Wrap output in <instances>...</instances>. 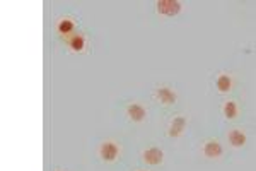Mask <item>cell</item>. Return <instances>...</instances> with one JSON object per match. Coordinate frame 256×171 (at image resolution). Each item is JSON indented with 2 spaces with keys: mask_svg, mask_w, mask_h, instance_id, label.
<instances>
[{
  "mask_svg": "<svg viewBox=\"0 0 256 171\" xmlns=\"http://www.w3.org/2000/svg\"><path fill=\"white\" fill-rule=\"evenodd\" d=\"M69 46L74 50V52H82L85 48V38L82 34H76L69 40Z\"/></svg>",
  "mask_w": 256,
  "mask_h": 171,
  "instance_id": "obj_9",
  "label": "cell"
},
{
  "mask_svg": "<svg viewBox=\"0 0 256 171\" xmlns=\"http://www.w3.org/2000/svg\"><path fill=\"white\" fill-rule=\"evenodd\" d=\"M156 98L161 101L163 104H166V106H169V104H174L176 103V92L172 91V89L169 87H159L156 91Z\"/></svg>",
  "mask_w": 256,
  "mask_h": 171,
  "instance_id": "obj_5",
  "label": "cell"
},
{
  "mask_svg": "<svg viewBox=\"0 0 256 171\" xmlns=\"http://www.w3.org/2000/svg\"><path fill=\"white\" fill-rule=\"evenodd\" d=\"M222 153H224V149L217 141H208L203 146V154L207 158H220Z\"/></svg>",
  "mask_w": 256,
  "mask_h": 171,
  "instance_id": "obj_7",
  "label": "cell"
},
{
  "mask_svg": "<svg viewBox=\"0 0 256 171\" xmlns=\"http://www.w3.org/2000/svg\"><path fill=\"white\" fill-rule=\"evenodd\" d=\"M181 9H183V3L178 2V0H159L157 2V10L163 15H168V17L178 15Z\"/></svg>",
  "mask_w": 256,
  "mask_h": 171,
  "instance_id": "obj_1",
  "label": "cell"
},
{
  "mask_svg": "<svg viewBox=\"0 0 256 171\" xmlns=\"http://www.w3.org/2000/svg\"><path fill=\"white\" fill-rule=\"evenodd\" d=\"M74 28H76V22H74L72 19H62L57 26V29L60 34H70L74 31Z\"/></svg>",
  "mask_w": 256,
  "mask_h": 171,
  "instance_id": "obj_11",
  "label": "cell"
},
{
  "mask_svg": "<svg viewBox=\"0 0 256 171\" xmlns=\"http://www.w3.org/2000/svg\"><path fill=\"white\" fill-rule=\"evenodd\" d=\"M163 159H164V153L159 149V147H149V149L144 153V161L147 163V165L157 166L163 163Z\"/></svg>",
  "mask_w": 256,
  "mask_h": 171,
  "instance_id": "obj_3",
  "label": "cell"
},
{
  "mask_svg": "<svg viewBox=\"0 0 256 171\" xmlns=\"http://www.w3.org/2000/svg\"><path fill=\"white\" fill-rule=\"evenodd\" d=\"M229 142L234 147H243L244 144H246V135H244L241 130H232L229 134Z\"/></svg>",
  "mask_w": 256,
  "mask_h": 171,
  "instance_id": "obj_8",
  "label": "cell"
},
{
  "mask_svg": "<svg viewBox=\"0 0 256 171\" xmlns=\"http://www.w3.org/2000/svg\"><path fill=\"white\" fill-rule=\"evenodd\" d=\"M215 86H217V89H219L220 92H227L232 87V79H231L229 76H226V74H224V76L217 77V81H215Z\"/></svg>",
  "mask_w": 256,
  "mask_h": 171,
  "instance_id": "obj_10",
  "label": "cell"
},
{
  "mask_svg": "<svg viewBox=\"0 0 256 171\" xmlns=\"http://www.w3.org/2000/svg\"><path fill=\"white\" fill-rule=\"evenodd\" d=\"M127 115L130 120H133V122H144L145 118H147V111H145V108L142 106V104H128L127 108Z\"/></svg>",
  "mask_w": 256,
  "mask_h": 171,
  "instance_id": "obj_4",
  "label": "cell"
},
{
  "mask_svg": "<svg viewBox=\"0 0 256 171\" xmlns=\"http://www.w3.org/2000/svg\"><path fill=\"white\" fill-rule=\"evenodd\" d=\"M118 154H120V149L115 142H104L99 149V156L106 163H113L118 158Z\"/></svg>",
  "mask_w": 256,
  "mask_h": 171,
  "instance_id": "obj_2",
  "label": "cell"
},
{
  "mask_svg": "<svg viewBox=\"0 0 256 171\" xmlns=\"http://www.w3.org/2000/svg\"><path fill=\"white\" fill-rule=\"evenodd\" d=\"M184 127H186V118L184 116H176L174 120L171 122V125H169V137H179L181 134H183Z\"/></svg>",
  "mask_w": 256,
  "mask_h": 171,
  "instance_id": "obj_6",
  "label": "cell"
},
{
  "mask_svg": "<svg viewBox=\"0 0 256 171\" xmlns=\"http://www.w3.org/2000/svg\"><path fill=\"white\" fill-rule=\"evenodd\" d=\"M224 116H227L229 120L238 116V104H236L234 101H227V103L224 104Z\"/></svg>",
  "mask_w": 256,
  "mask_h": 171,
  "instance_id": "obj_12",
  "label": "cell"
}]
</instances>
